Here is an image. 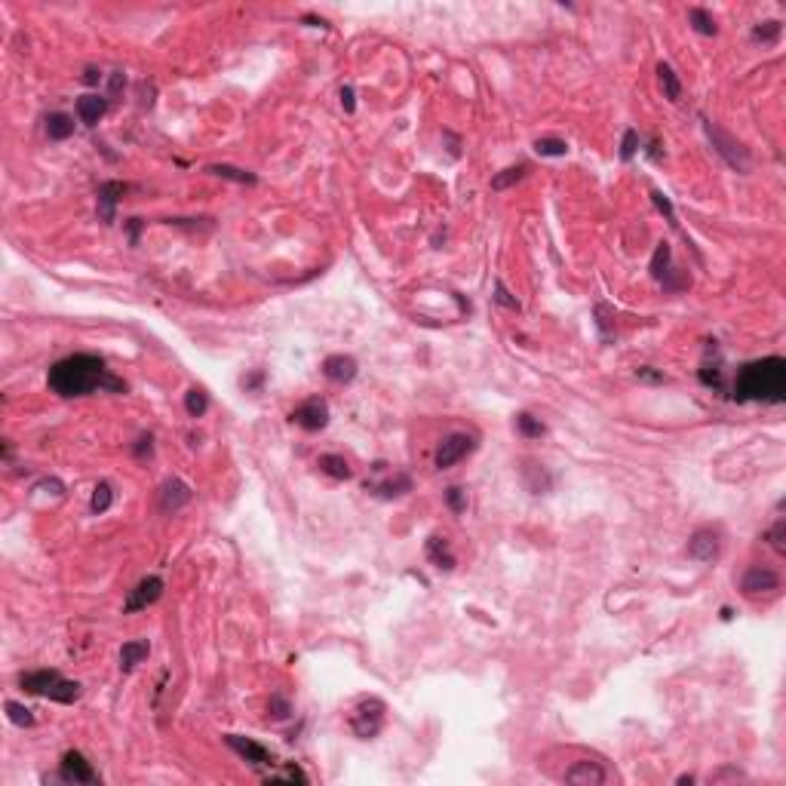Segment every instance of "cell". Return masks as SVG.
I'll list each match as a JSON object with an SVG mask.
<instances>
[{
	"label": "cell",
	"mask_w": 786,
	"mask_h": 786,
	"mask_svg": "<svg viewBox=\"0 0 786 786\" xmlns=\"http://www.w3.org/2000/svg\"><path fill=\"white\" fill-rule=\"evenodd\" d=\"M49 391L65 396H86L93 391H108V393H126V381L105 369V360L96 353H74L59 360L46 375Z\"/></svg>",
	"instance_id": "obj_1"
},
{
	"label": "cell",
	"mask_w": 786,
	"mask_h": 786,
	"mask_svg": "<svg viewBox=\"0 0 786 786\" xmlns=\"http://www.w3.org/2000/svg\"><path fill=\"white\" fill-rule=\"evenodd\" d=\"M786 396V363L780 356L747 363L734 378V400L740 403H783Z\"/></svg>",
	"instance_id": "obj_2"
},
{
	"label": "cell",
	"mask_w": 786,
	"mask_h": 786,
	"mask_svg": "<svg viewBox=\"0 0 786 786\" xmlns=\"http://www.w3.org/2000/svg\"><path fill=\"white\" fill-rule=\"evenodd\" d=\"M19 685H22L28 694H40V697H49L56 703H74L80 697V682L65 679L59 670H34V672H22L19 676Z\"/></svg>",
	"instance_id": "obj_3"
},
{
	"label": "cell",
	"mask_w": 786,
	"mask_h": 786,
	"mask_svg": "<svg viewBox=\"0 0 786 786\" xmlns=\"http://www.w3.org/2000/svg\"><path fill=\"white\" fill-rule=\"evenodd\" d=\"M703 132H707V138L712 141L716 154L728 163L731 169H737V172H747L750 169L752 154H750V148L743 145L740 138H734L728 129H722L719 124H712V120H703Z\"/></svg>",
	"instance_id": "obj_4"
},
{
	"label": "cell",
	"mask_w": 786,
	"mask_h": 786,
	"mask_svg": "<svg viewBox=\"0 0 786 786\" xmlns=\"http://www.w3.org/2000/svg\"><path fill=\"white\" fill-rule=\"evenodd\" d=\"M381 725H384V700H378V697H363L360 703L353 707L351 712V728L356 737H363V740H372L378 731H381Z\"/></svg>",
	"instance_id": "obj_5"
},
{
	"label": "cell",
	"mask_w": 786,
	"mask_h": 786,
	"mask_svg": "<svg viewBox=\"0 0 786 786\" xmlns=\"http://www.w3.org/2000/svg\"><path fill=\"white\" fill-rule=\"evenodd\" d=\"M473 448H476V440H473V436H467V433H448L445 440L440 443V448H436L433 464L440 467V470H448L452 464L464 461V458L470 455Z\"/></svg>",
	"instance_id": "obj_6"
},
{
	"label": "cell",
	"mask_w": 786,
	"mask_h": 786,
	"mask_svg": "<svg viewBox=\"0 0 786 786\" xmlns=\"http://www.w3.org/2000/svg\"><path fill=\"white\" fill-rule=\"evenodd\" d=\"M740 590H743V596H750V599L771 596V593H777L780 590V578H777V571H771V568L752 565V568H747V575H743Z\"/></svg>",
	"instance_id": "obj_7"
},
{
	"label": "cell",
	"mask_w": 786,
	"mask_h": 786,
	"mask_svg": "<svg viewBox=\"0 0 786 786\" xmlns=\"http://www.w3.org/2000/svg\"><path fill=\"white\" fill-rule=\"evenodd\" d=\"M59 777L65 783H99V774L93 771V765L86 762L84 752L68 750L62 755V765H59Z\"/></svg>",
	"instance_id": "obj_8"
},
{
	"label": "cell",
	"mask_w": 786,
	"mask_h": 786,
	"mask_svg": "<svg viewBox=\"0 0 786 786\" xmlns=\"http://www.w3.org/2000/svg\"><path fill=\"white\" fill-rule=\"evenodd\" d=\"M722 550V535L719 528H697L691 538H688V556L697 559V563H712Z\"/></svg>",
	"instance_id": "obj_9"
},
{
	"label": "cell",
	"mask_w": 786,
	"mask_h": 786,
	"mask_svg": "<svg viewBox=\"0 0 786 786\" xmlns=\"http://www.w3.org/2000/svg\"><path fill=\"white\" fill-rule=\"evenodd\" d=\"M160 596H163V580H160L157 575L141 578L138 584L129 590V596H126V602H124V611H126V615H132V611H141V608L154 605Z\"/></svg>",
	"instance_id": "obj_10"
},
{
	"label": "cell",
	"mask_w": 786,
	"mask_h": 786,
	"mask_svg": "<svg viewBox=\"0 0 786 786\" xmlns=\"http://www.w3.org/2000/svg\"><path fill=\"white\" fill-rule=\"evenodd\" d=\"M292 421L301 427V430H323L326 424H329V405H326V400H320V396H313V400L308 403H301L298 409L292 412Z\"/></svg>",
	"instance_id": "obj_11"
},
{
	"label": "cell",
	"mask_w": 786,
	"mask_h": 786,
	"mask_svg": "<svg viewBox=\"0 0 786 786\" xmlns=\"http://www.w3.org/2000/svg\"><path fill=\"white\" fill-rule=\"evenodd\" d=\"M126 193V185L124 181H101L99 191H96V209H99V218L111 224L117 218V203L120 197Z\"/></svg>",
	"instance_id": "obj_12"
},
{
	"label": "cell",
	"mask_w": 786,
	"mask_h": 786,
	"mask_svg": "<svg viewBox=\"0 0 786 786\" xmlns=\"http://www.w3.org/2000/svg\"><path fill=\"white\" fill-rule=\"evenodd\" d=\"M224 743L240 755V759H246L249 765H271L273 762V755L268 747H261V743H255L252 737H240V734H224Z\"/></svg>",
	"instance_id": "obj_13"
},
{
	"label": "cell",
	"mask_w": 786,
	"mask_h": 786,
	"mask_svg": "<svg viewBox=\"0 0 786 786\" xmlns=\"http://www.w3.org/2000/svg\"><path fill=\"white\" fill-rule=\"evenodd\" d=\"M191 485L185 483V479H178V476H172L166 479V483L160 485V510H166V513H176V510H181L185 504H191Z\"/></svg>",
	"instance_id": "obj_14"
},
{
	"label": "cell",
	"mask_w": 786,
	"mask_h": 786,
	"mask_svg": "<svg viewBox=\"0 0 786 786\" xmlns=\"http://www.w3.org/2000/svg\"><path fill=\"white\" fill-rule=\"evenodd\" d=\"M519 476H523V485L532 495H547L550 488H553V483H556L553 473H550L544 464H538V461H523V467H519Z\"/></svg>",
	"instance_id": "obj_15"
},
{
	"label": "cell",
	"mask_w": 786,
	"mask_h": 786,
	"mask_svg": "<svg viewBox=\"0 0 786 786\" xmlns=\"http://www.w3.org/2000/svg\"><path fill=\"white\" fill-rule=\"evenodd\" d=\"M565 780L575 783V786H602L608 780V774L599 762H575L565 771Z\"/></svg>",
	"instance_id": "obj_16"
},
{
	"label": "cell",
	"mask_w": 786,
	"mask_h": 786,
	"mask_svg": "<svg viewBox=\"0 0 786 786\" xmlns=\"http://www.w3.org/2000/svg\"><path fill=\"white\" fill-rule=\"evenodd\" d=\"M366 492H375L378 498H403V495H409L412 492V476L409 473H391L387 479H381V483H366Z\"/></svg>",
	"instance_id": "obj_17"
},
{
	"label": "cell",
	"mask_w": 786,
	"mask_h": 786,
	"mask_svg": "<svg viewBox=\"0 0 786 786\" xmlns=\"http://www.w3.org/2000/svg\"><path fill=\"white\" fill-rule=\"evenodd\" d=\"M323 375L329 378L335 384H351L356 378V360L353 356H344V353H332L323 360Z\"/></svg>",
	"instance_id": "obj_18"
},
{
	"label": "cell",
	"mask_w": 786,
	"mask_h": 786,
	"mask_svg": "<svg viewBox=\"0 0 786 786\" xmlns=\"http://www.w3.org/2000/svg\"><path fill=\"white\" fill-rule=\"evenodd\" d=\"M424 553H427V559H430L433 568H440V571H452V568H455V553H452V547H448V540L440 538V535L427 538Z\"/></svg>",
	"instance_id": "obj_19"
},
{
	"label": "cell",
	"mask_w": 786,
	"mask_h": 786,
	"mask_svg": "<svg viewBox=\"0 0 786 786\" xmlns=\"http://www.w3.org/2000/svg\"><path fill=\"white\" fill-rule=\"evenodd\" d=\"M108 111V99L105 96H80L77 99V114L86 126H96Z\"/></svg>",
	"instance_id": "obj_20"
},
{
	"label": "cell",
	"mask_w": 786,
	"mask_h": 786,
	"mask_svg": "<svg viewBox=\"0 0 786 786\" xmlns=\"http://www.w3.org/2000/svg\"><path fill=\"white\" fill-rule=\"evenodd\" d=\"M148 655H151V645H148L145 639L124 642V648H120V670H124V672H132Z\"/></svg>",
	"instance_id": "obj_21"
},
{
	"label": "cell",
	"mask_w": 786,
	"mask_h": 786,
	"mask_svg": "<svg viewBox=\"0 0 786 786\" xmlns=\"http://www.w3.org/2000/svg\"><path fill=\"white\" fill-rule=\"evenodd\" d=\"M688 22H691L694 31L703 34V37H716V31H719V25H716V19H712V13H707L703 6H691V9H688Z\"/></svg>",
	"instance_id": "obj_22"
},
{
	"label": "cell",
	"mask_w": 786,
	"mask_h": 786,
	"mask_svg": "<svg viewBox=\"0 0 786 786\" xmlns=\"http://www.w3.org/2000/svg\"><path fill=\"white\" fill-rule=\"evenodd\" d=\"M46 136L53 138V141H65L74 136V120H71L68 114H49L46 117Z\"/></svg>",
	"instance_id": "obj_23"
},
{
	"label": "cell",
	"mask_w": 786,
	"mask_h": 786,
	"mask_svg": "<svg viewBox=\"0 0 786 786\" xmlns=\"http://www.w3.org/2000/svg\"><path fill=\"white\" fill-rule=\"evenodd\" d=\"M593 316H596V329L602 335V341H611V335H615V308L605 301H596Z\"/></svg>",
	"instance_id": "obj_24"
},
{
	"label": "cell",
	"mask_w": 786,
	"mask_h": 786,
	"mask_svg": "<svg viewBox=\"0 0 786 786\" xmlns=\"http://www.w3.org/2000/svg\"><path fill=\"white\" fill-rule=\"evenodd\" d=\"M525 172H528V163H516V166L501 169V172H498V176L492 178V191H507V188H513L516 181L525 178Z\"/></svg>",
	"instance_id": "obj_25"
},
{
	"label": "cell",
	"mask_w": 786,
	"mask_h": 786,
	"mask_svg": "<svg viewBox=\"0 0 786 786\" xmlns=\"http://www.w3.org/2000/svg\"><path fill=\"white\" fill-rule=\"evenodd\" d=\"M657 80H660V86H663V96H667L670 101H679L682 99V84H679V77H676V71H672L670 65H657Z\"/></svg>",
	"instance_id": "obj_26"
},
{
	"label": "cell",
	"mask_w": 786,
	"mask_h": 786,
	"mask_svg": "<svg viewBox=\"0 0 786 786\" xmlns=\"http://www.w3.org/2000/svg\"><path fill=\"white\" fill-rule=\"evenodd\" d=\"M320 470L329 473L332 479H351L353 476L351 464H347L341 455H320Z\"/></svg>",
	"instance_id": "obj_27"
},
{
	"label": "cell",
	"mask_w": 786,
	"mask_h": 786,
	"mask_svg": "<svg viewBox=\"0 0 786 786\" xmlns=\"http://www.w3.org/2000/svg\"><path fill=\"white\" fill-rule=\"evenodd\" d=\"M670 258H672V249H670V243H657V249L655 255H651V277H655L657 283L667 277V273L672 271L670 268Z\"/></svg>",
	"instance_id": "obj_28"
},
{
	"label": "cell",
	"mask_w": 786,
	"mask_h": 786,
	"mask_svg": "<svg viewBox=\"0 0 786 786\" xmlns=\"http://www.w3.org/2000/svg\"><path fill=\"white\" fill-rule=\"evenodd\" d=\"M516 430L523 433L525 440H540V436L547 433V427H544V421H540V418L528 415V412H519V415H516Z\"/></svg>",
	"instance_id": "obj_29"
},
{
	"label": "cell",
	"mask_w": 786,
	"mask_h": 786,
	"mask_svg": "<svg viewBox=\"0 0 786 786\" xmlns=\"http://www.w3.org/2000/svg\"><path fill=\"white\" fill-rule=\"evenodd\" d=\"M212 176H218V178H228V181H237V185H255V178L252 172L246 169H237V166H228V163H216V166H209Z\"/></svg>",
	"instance_id": "obj_30"
},
{
	"label": "cell",
	"mask_w": 786,
	"mask_h": 786,
	"mask_svg": "<svg viewBox=\"0 0 786 786\" xmlns=\"http://www.w3.org/2000/svg\"><path fill=\"white\" fill-rule=\"evenodd\" d=\"M780 31H783V25L777 22V19H768V22H759L752 28V40L755 44H777Z\"/></svg>",
	"instance_id": "obj_31"
},
{
	"label": "cell",
	"mask_w": 786,
	"mask_h": 786,
	"mask_svg": "<svg viewBox=\"0 0 786 786\" xmlns=\"http://www.w3.org/2000/svg\"><path fill=\"white\" fill-rule=\"evenodd\" d=\"M185 409H188L191 418H203V415H206V409H209V396H206V391H200V387H191V391L185 393Z\"/></svg>",
	"instance_id": "obj_32"
},
{
	"label": "cell",
	"mask_w": 786,
	"mask_h": 786,
	"mask_svg": "<svg viewBox=\"0 0 786 786\" xmlns=\"http://www.w3.org/2000/svg\"><path fill=\"white\" fill-rule=\"evenodd\" d=\"M111 504H114V488H111L108 483H99L93 488V498H89V510L99 516V513H105Z\"/></svg>",
	"instance_id": "obj_33"
},
{
	"label": "cell",
	"mask_w": 786,
	"mask_h": 786,
	"mask_svg": "<svg viewBox=\"0 0 786 786\" xmlns=\"http://www.w3.org/2000/svg\"><path fill=\"white\" fill-rule=\"evenodd\" d=\"M6 716L13 725H19V728H31L34 725V716H31V710L22 707V703H16V700H6Z\"/></svg>",
	"instance_id": "obj_34"
},
{
	"label": "cell",
	"mask_w": 786,
	"mask_h": 786,
	"mask_svg": "<svg viewBox=\"0 0 786 786\" xmlns=\"http://www.w3.org/2000/svg\"><path fill=\"white\" fill-rule=\"evenodd\" d=\"M535 151L540 157H565L568 154V145L563 138H538L535 141Z\"/></svg>",
	"instance_id": "obj_35"
},
{
	"label": "cell",
	"mask_w": 786,
	"mask_h": 786,
	"mask_svg": "<svg viewBox=\"0 0 786 786\" xmlns=\"http://www.w3.org/2000/svg\"><path fill=\"white\" fill-rule=\"evenodd\" d=\"M495 301L501 304V308H507V311H516V313L523 311V304H519L516 295H513V292H510L507 286H504V280H495Z\"/></svg>",
	"instance_id": "obj_36"
},
{
	"label": "cell",
	"mask_w": 786,
	"mask_h": 786,
	"mask_svg": "<svg viewBox=\"0 0 786 786\" xmlns=\"http://www.w3.org/2000/svg\"><path fill=\"white\" fill-rule=\"evenodd\" d=\"M268 783H277V780H289V783H308V774H304L301 768H295V765H289V768H283V771H271L268 777H264Z\"/></svg>",
	"instance_id": "obj_37"
},
{
	"label": "cell",
	"mask_w": 786,
	"mask_h": 786,
	"mask_svg": "<svg viewBox=\"0 0 786 786\" xmlns=\"http://www.w3.org/2000/svg\"><path fill=\"white\" fill-rule=\"evenodd\" d=\"M268 716L271 719H277V722H283V719H289L292 716V703L283 697V694H271V703H268Z\"/></svg>",
	"instance_id": "obj_38"
},
{
	"label": "cell",
	"mask_w": 786,
	"mask_h": 786,
	"mask_svg": "<svg viewBox=\"0 0 786 786\" xmlns=\"http://www.w3.org/2000/svg\"><path fill=\"white\" fill-rule=\"evenodd\" d=\"M445 504L452 513H464L467 510V492L461 485H452V488H445Z\"/></svg>",
	"instance_id": "obj_39"
},
{
	"label": "cell",
	"mask_w": 786,
	"mask_h": 786,
	"mask_svg": "<svg viewBox=\"0 0 786 786\" xmlns=\"http://www.w3.org/2000/svg\"><path fill=\"white\" fill-rule=\"evenodd\" d=\"M651 200H655V206L663 212V216H667V221L672 224V228H679V221H676V209H672V203H670V197L663 191H651Z\"/></svg>",
	"instance_id": "obj_40"
},
{
	"label": "cell",
	"mask_w": 786,
	"mask_h": 786,
	"mask_svg": "<svg viewBox=\"0 0 786 786\" xmlns=\"http://www.w3.org/2000/svg\"><path fill=\"white\" fill-rule=\"evenodd\" d=\"M639 154V132L636 129H627L624 132V141H620V160H633Z\"/></svg>",
	"instance_id": "obj_41"
},
{
	"label": "cell",
	"mask_w": 786,
	"mask_h": 786,
	"mask_svg": "<svg viewBox=\"0 0 786 786\" xmlns=\"http://www.w3.org/2000/svg\"><path fill=\"white\" fill-rule=\"evenodd\" d=\"M783 538H786V523H783V519H777V525L768 532V540H771V547L777 550V553H786V540Z\"/></svg>",
	"instance_id": "obj_42"
},
{
	"label": "cell",
	"mask_w": 786,
	"mask_h": 786,
	"mask_svg": "<svg viewBox=\"0 0 786 786\" xmlns=\"http://www.w3.org/2000/svg\"><path fill=\"white\" fill-rule=\"evenodd\" d=\"M700 381L707 387H722V369L719 366H703L700 369Z\"/></svg>",
	"instance_id": "obj_43"
},
{
	"label": "cell",
	"mask_w": 786,
	"mask_h": 786,
	"mask_svg": "<svg viewBox=\"0 0 786 786\" xmlns=\"http://www.w3.org/2000/svg\"><path fill=\"white\" fill-rule=\"evenodd\" d=\"M151 452H154V440H151V433L138 436V443L132 445V455H136V458H151Z\"/></svg>",
	"instance_id": "obj_44"
},
{
	"label": "cell",
	"mask_w": 786,
	"mask_h": 786,
	"mask_svg": "<svg viewBox=\"0 0 786 786\" xmlns=\"http://www.w3.org/2000/svg\"><path fill=\"white\" fill-rule=\"evenodd\" d=\"M124 86H126V74H124V71H114V74H111V80H108V93H111V99L124 93Z\"/></svg>",
	"instance_id": "obj_45"
},
{
	"label": "cell",
	"mask_w": 786,
	"mask_h": 786,
	"mask_svg": "<svg viewBox=\"0 0 786 786\" xmlns=\"http://www.w3.org/2000/svg\"><path fill=\"white\" fill-rule=\"evenodd\" d=\"M636 378H639V381H648V384H663V381H667L663 372H655L651 366H642V369L636 372Z\"/></svg>",
	"instance_id": "obj_46"
},
{
	"label": "cell",
	"mask_w": 786,
	"mask_h": 786,
	"mask_svg": "<svg viewBox=\"0 0 786 786\" xmlns=\"http://www.w3.org/2000/svg\"><path fill=\"white\" fill-rule=\"evenodd\" d=\"M341 108L351 114V111L356 108V93H353V86H341Z\"/></svg>",
	"instance_id": "obj_47"
},
{
	"label": "cell",
	"mask_w": 786,
	"mask_h": 786,
	"mask_svg": "<svg viewBox=\"0 0 786 786\" xmlns=\"http://www.w3.org/2000/svg\"><path fill=\"white\" fill-rule=\"evenodd\" d=\"M126 228H129V243L136 246V243H138V231H141V218H129Z\"/></svg>",
	"instance_id": "obj_48"
},
{
	"label": "cell",
	"mask_w": 786,
	"mask_h": 786,
	"mask_svg": "<svg viewBox=\"0 0 786 786\" xmlns=\"http://www.w3.org/2000/svg\"><path fill=\"white\" fill-rule=\"evenodd\" d=\"M264 381V372H255V375H249V378H243V387H246V391H255V387H258Z\"/></svg>",
	"instance_id": "obj_49"
},
{
	"label": "cell",
	"mask_w": 786,
	"mask_h": 786,
	"mask_svg": "<svg viewBox=\"0 0 786 786\" xmlns=\"http://www.w3.org/2000/svg\"><path fill=\"white\" fill-rule=\"evenodd\" d=\"M99 80H101V71H99V68H86V71H84V84H89V86H96V84H99Z\"/></svg>",
	"instance_id": "obj_50"
},
{
	"label": "cell",
	"mask_w": 786,
	"mask_h": 786,
	"mask_svg": "<svg viewBox=\"0 0 786 786\" xmlns=\"http://www.w3.org/2000/svg\"><path fill=\"white\" fill-rule=\"evenodd\" d=\"M304 22L313 25V28H326V22H323V19H316V16H304Z\"/></svg>",
	"instance_id": "obj_51"
},
{
	"label": "cell",
	"mask_w": 786,
	"mask_h": 786,
	"mask_svg": "<svg viewBox=\"0 0 786 786\" xmlns=\"http://www.w3.org/2000/svg\"><path fill=\"white\" fill-rule=\"evenodd\" d=\"M676 783H679V786H691V783H694V777H691V774H682V777H679Z\"/></svg>",
	"instance_id": "obj_52"
}]
</instances>
